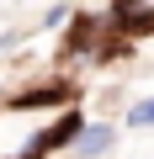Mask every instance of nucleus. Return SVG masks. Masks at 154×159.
<instances>
[{
    "instance_id": "nucleus-4",
    "label": "nucleus",
    "mask_w": 154,
    "mask_h": 159,
    "mask_svg": "<svg viewBox=\"0 0 154 159\" xmlns=\"http://www.w3.org/2000/svg\"><path fill=\"white\" fill-rule=\"evenodd\" d=\"M128 127H154V96H143V101L128 106Z\"/></svg>"
},
{
    "instance_id": "nucleus-1",
    "label": "nucleus",
    "mask_w": 154,
    "mask_h": 159,
    "mask_svg": "<svg viewBox=\"0 0 154 159\" xmlns=\"http://www.w3.org/2000/svg\"><path fill=\"white\" fill-rule=\"evenodd\" d=\"M106 21H117L122 37H154V11H149V0H117V6L106 11Z\"/></svg>"
},
{
    "instance_id": "nucleus-3",
    "label": "nucleus",
    "mask_w": 154,
    "mask_h": 159,
    "mask_svg": "<svg viewBox=\"0 0 154 159\" xmlns=\"http://www.w3.org/2000/svg\"><path fill=\"white\" fill-rule=\"evenodd\" d=\"M69 85H37V90H21V96H11V111H43V106H69Z\"/></svg>"
},
{
    "instance_id": "nucleus-2",
    "label": "nucleus",
    "mask_w": 154,
    "mask_h": 159,
    "mask_svg": "<svg viewBox=\"0 0 154 159\" xmlns=\"http://www.w3.org/2000/svg\"><path fill=\"white\" fill-rule=\"evenodd\" d=\"M112 143H117V127H112V122L80 127V133H74V159H106Z\"/></svg>"
},
{
    "instance_id": "nucleus-5",
    "label": "nucleus",
    "mask_w": 154,
    "mask_h": 159,
    "mask_svg": "<svg viewBox=\"0 0 154 159\" xmlns=\"http://www.w3.org/2000/svg\"><path fill=\"white\" fill-rule=\"evenodd\" d=\"M64 16H69V6H53V11H48V16H43V21H37V27H43V32H53V27H58V21H64Z\"/></svg>"
}]
</instances>
